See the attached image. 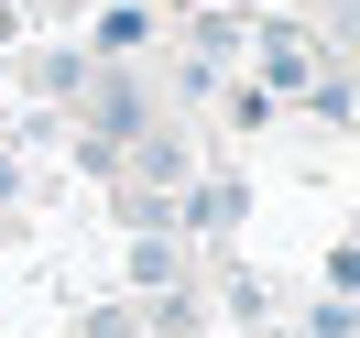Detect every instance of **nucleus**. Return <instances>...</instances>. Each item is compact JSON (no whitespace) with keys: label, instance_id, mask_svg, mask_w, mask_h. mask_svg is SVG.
Returning a JSON list of instances; mask_svg holds the SVG:
<instances>
[{"label":"nucleus","instance_id":"nucleus-4","mask_svg":"<svg viewBox=\"0 0 360 338\" xmlns=\"http://www.w3.org/2000/svg\"><path fill=\"white\" fill-rule=\"evenodd\" d=\"M306 338H360V306H349V294H338V306H316V316H306Z\"/></svg>","mask_w":360,"mask_h":338},{"label":"nucleus","instance_id":"nucleus-3","mask_svg":"<svg viewBox=\"0 0 360 338\" xmlns=\"http://www.w3.org/2000/svg\"><path fill=\"white\" fill-rule=\"evenodd\" d=\"M240 219V186H197V197H186V229H229Z\"/></svg>","mask_w":360,"mask_h":338},{"label":"nucleus","instance_id":"nucleus-5","mask_svg":"<svg viewBox=\"0 0 360 338\" xmlns=\"http://www.w3.org/2000/svg\"><path fill=\"white\" fill-rule=\"evenodd\" d=\"M0 197H11V164H0Z\"/></svg>","mask_w":360,"mask_h":338},{"label":"nucleus","instance_id":"nucleus-2","mask_svg":"<svg viewBox=\"0 0 360 338\" xmlns=\"http://www.w3.org/2000/svg\"><path fill=\"white\" fill-rule=\"evenodd\" d=\"M88 120H98V142H142V88H131V77H110Z\"/></svg>","mask_w":360,"mask_h":338},{"label":"nucleus","instance_id":"nucleus-1","mask_svg":"<svg viewBox=\"0 0 360 338\" xmlns=\"http://www.w3.org/2000/svg\"><path fill=\"white\" fill-rule=\"evenodd\" d=\"M262 77H273L284 98H306V88H316V44H306L295 22H273V33H262Z\"/></svg>","mask_w":360,"mask_h":338}]
</instances>
